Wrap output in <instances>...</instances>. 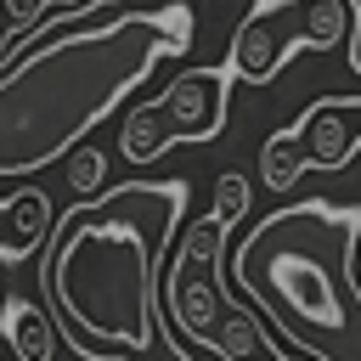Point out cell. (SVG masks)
Returning a JSON list of instances; mask_svg holds the SVG:
<instances>
[{"mask_svg": "<svg viewBox=\"0 0 361 361\" xmlns=\"http://www.w3.org/2000/svg\"><path fill=\"white\" fill-rule=\"evenodd\" d=\"M186 180H130L62 214L39 254L56 327L90 361H192L164 322V265Z\"/></svg>", "mask_w": 361, "mask_h": 361, "instance_id": "obj_1", "label": "cell"}, {"mask_svg": "<svg viewBox=\"0 0 361 361\" xmlns=\"http://www.w3.org/2000/svg\"><path fill=\"white\" fill-rule=\"evenodd\" d=\"M192 51V11H118L96 28H62L0 62V180H28L85 147V135L152 73L158 56Z\"/></svg>", "mask_w": 361, "mask_h": 361, "instance_id": "obj_2", "label": "cell"}, {"mask_svg": "<svg viewBox=\"0 0 361 361\" xmlns=\"http://www.w3.org/2000/svg\"><path fill=\"white\" fill-rule=\"evenodd\" d=\"M355 254H361V214L310 197L265 214L231 248V276L299 355L361 361Z\"/></svg>", "mask_w": 361, "mask_h": 361, "instance_id": "obj_3", "label": "cell"}, {"mask_svg": "<svg viewBox=\"0 0 361 361\" xmlns=\"http://www.w3.org/2000/svg\"><path fill=\"white\" fill-rule=\"evenodd\" d=\"M226 231L231 226L203 214V220H192L175 237L169 265H164V322H169V338L192 361H282V344H271L259 316L220 288Z\"/></svg>", "mask_w": 361, "mask_h": 361, "instance_id": "obj_4", "label": "cell"}, {"mask_svg": "<svg viewBox=\"0 0 361 361\" xmlns=\"http://www.w3.org/2000/svg\"><path fill=\"white\" fill-rule=\"evenodd\" d=\"M355 23H361L355 17V0H259L237 23L231 51H226V68L243 85H271L276 68L293 51L344 45L355 34Z\"/></svg>", "mask_w": 361, "mask_h": 361, "instance_id": "obj_5", "label": "cell"}, {"mask_svg": "<svg viewBox=\"0 0 361 361\" xmlns=\"http://www.w3.org/2000/svg\"><path fill=\"white\" fill-rule=\"evenodd\" d=\"M231 68H192L180 79H169V90L158 96L164 118L175 124L180 141H214L226 124V102H231Z\"/></svg>", "mask_w": 361, "mask_h": 361, "instance_id": "obj_6", "label": "cell"}, {"mask_svg": "<svg viewBox=\"0 0 361 361\" xmlns=\"http://www.w3.org/2000/svg\"><path fill=\"white\" fill-rule=\"evenodd\" d=\"M299 147H305V164L316 169H344L355 152H361V96H322L299 113L293 124Z\"/></svg>", "mask_w": 361, "mask_h": 361, "instance_id": "obj_7", "label": "cell"}, {"mask_svg": "<svg viewBox=\"0 0 361 361\" xmlns=\"http://www.w3.org/2000/svg\"><path fill=\"white\" fill-rule=\"evenodd\" d=\"M0 333L17 361H56V316H45V305L11 293L0 305Z\"/></svg>", "mask_w": 361, "mask_h": 361, "instance_id": "obj_8", "label": "cell"}, {"mask_svg": "<svg viewBox=\"0 0 361 361\" xmlns=\"http://www.w3.org/2000/svg\"><path fill=\"white\" fill-rule=\"evenodd\" d=\"M175 141H180V135H175V124L164 118L158 102H135V107L124 113V124H118V152H124L130 164H152V158H164Z\"/></svg>", "mask_w": 361, "mask_h": 361, "instance_id": "obj_9", "label": "cell"}, {"mask_svg": "<svg viewBox=\"0 0 361 361\" xmlns=\"http://www.w3.org/2000/svg\"><path fill=\"white\" fill-rule=\"evenodd\" d=\"M305 169H310V164H305V147H299L293 130L265 135V147H259V186H265V192H293Z\"/></svg>", "mask_w": 361, "mask_h": 361, "instance_id": "obj_10", "label": "cell"}, {"mask_svg": "<svg viewBox=\"0 0 361 361\" xmlns=\"http://www.w3.org/2000/svg\"><path fill=\"white\" fill-rule=\"evenodd\" d=\"M102 180H107V158L96 152V147H79V152H68V186L90 203V197H102Z\"/></svg>", "mask_w": 361, "mask_h": 361, "instance_id": "obj_11", "label": "cell"}, {"mask_svg": "<svg viewBox=\"0 0 361 361\" xmlns=\"http://www.w3.org/2000/svg\"><path fill=\"white\" fill-rule=\"evenodd\" d=\"M243 209H248V175L220 169V175H214V209H209V214H214L220 226H237Z\"/></svg>", "mask_w": 361, "mask_h": 361, "instance_id": "obj_12", "label": "cell"}, {"mask_svg": "<svg viewBox=\"0 0 361 361\" xmlns=\"http://www.w3.org/2000/svg\"><path fill=\"white\" fill-rule=\"evenodd\" d=\"M6 11H11V17H23V28H28V23H39V11H45V6H39V0H6Z\"/></svg>", "mask_w": 361, "mask_h": 361, "instance_id": "obj_13", "label": "cell"}, {"mask_svg": "<svg viewBox=\"0 0 361 361\" xmlns=\"http://www.w3.org/2000/svg\"><path fill=\"white\" fill-rule=\"evenodd\" d=\"M355 17H361V0H355ZM350 68L361 73V23H355V45H350Z\"/></svg>", "mask_w": 361, "mask_h": 361, "instance_id": "obj_14", "label": "cell"}, {"mask_svg": "<svg viewBox=\"0 0 361 361\" xmlns=\"http://www.w3.org/2000/svg\"><path fill=\"white\" fill-rule=\"evenodd\" d=\"M282 361H310V355H299V350H282Z\"/></svg>", "mask_w": 361, "mask_h": 361, "instance_id": "obj_15", "label": "cell"}, {"mask_svg": "<svg viewBox=\"0 0 361 361\" xmlns=\"http://www.w3.org/2000/svg\"><path fill=\"white\" fill-rule=\"evenodd\" d=\"M355 276H361V254H355Z\"/></svg>", "mask_w": 361, "mask_h": 361, "instance_id": "obj_16", "label": "cell"}]
</instances>
